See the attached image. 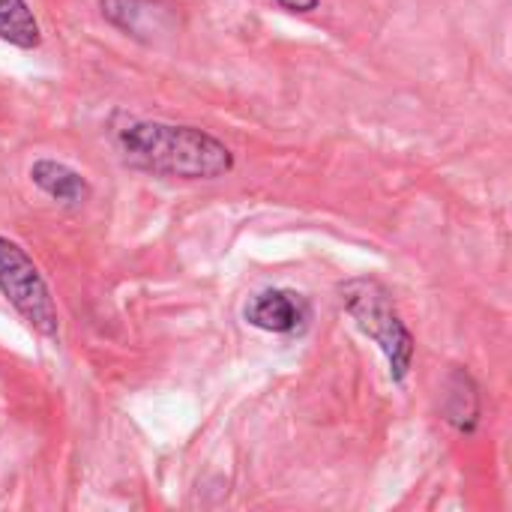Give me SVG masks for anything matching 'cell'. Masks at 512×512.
I'll return each instance as SVG.
<instances>
[{
	"label": "cell",
	"mask_w": 512,
	"mask_h": 512,
	"mask_svg": "<svg viewBox=\"0 0 512 512\" xmlns=\"http://www.w3.org/2000/svg\"><path fill=\"white\" fill-rule=\"evenodd\" d=\"M480 390L474 384V378L465 369H453V375L447 378V393H444V420L462 432V435H474L480 426Z\"/></svg>",
	"instance_id": "obj_6"
},
{
	"label": "cell",
	"mask_w": 512,
	"mask_h": 512,
	"mask_svg": "<svg viewBox=\"0 0 512 512\" xmlns=\"http://www.w3.org/2000/svg\"><path fill=\"white\" fill-rule=\"evenodd\" d=\"M102 15L132 36L159 33L168 21V9L159 0H99Z\"/></svg>",
	"instance_id": "obj_7"
},
{
	"label": "cell",
	"mask_w": 512,
	"mask_h": 512,
	"mask_svg": "<svg viewBox=\"0 0 512 512\" xmlns=\"http://www.w3.org/2000/svg\"><path fill=\"white\" fill-rule=\"evenodd\" d=\"M243 318L261 333L303 336L312 324V303L294 288H267L246 300Z\"/></svg>",
	"instance_id": "obj_4"
},
{
	"label": "cell",
	"mask_w": 512,
	"mask_h": 512,
	"mask_svg": "<svg viewBox=\"0 0 512 512\" xmlns=\"http://www.w3.org/2000/svg\"><path fill=\"white\" fill-rule=\"evenodd\" d=\"M111 141L129 168L165 180H219L234 171V153L198 126L117 117Z\"/></svg>",
	"instance_id": "obj_1"
},
{
	"label": "cell",
	"mask_w": 512,
	"mask_h": 512,
	"mask_svg": "<svg viewBox=\"0 0 512 512\" xmlns=\"http://www.w3.org/2000/svg\"><path fill=\"white\" fill-rule=\"evenodd\" d=\"M276 3L288 12H312V9H318L321 0H276Z\"/></svg>",
	"instance_id": "obj_9"
},
{
	"label": "cell",
	"mask_w": 512,
	"mask_h": 512,
	"mask_svg": "<svg viewBox=\"0 0 512 512\" xmlns=\"http://www.w3.org/2000/svg\"><path fill=\"white\" fill-rule=\"evenodd\" d=\"M0 294L39 336H60V318L48 282L42 279L33 258L6 237H0Z\"/></svg>",
	"instance_id": "obj_3"
},
{
	"label": "cell",
	"mask_w": 512,
	"mask_h": 512,
	"mask_svg": "<svg viewBox=\"0 0 512 512\" xmlns=\"http://www.w3.org/2000/svg\"><path fill=\"white\" fill-rule=\"evenodd\" d=\"M30 180L57 204L81 207L90 198V183L81 171L57 159H36L30 168Z\"/></svg>",
	"instance_id": "obj_5"
},
{
	"label": "cell",
	"mask_w": 512,
	"mask_h": 512,
	"mask_svg": "<svg viewBox=\"0 0 512 512\" xmlns=\"http://www.w3.org/2000/svg\"><path fill=\"white\" fill-rule=\"evenodd\" d=\"M336 294H339L345 315L354 321V327L366 339H372L378 345V351L384 354V360L390 366V378L396 384H402L414 369L417 342H414L408 324L402 321L387 285L372 276H357V279L342 282L336 288Z\"/></svg>",
	"instance_id": "obj_2"
},
{
	"label": "cell",
	"mask_w": 512,
	"mask_h": 512,
	"mask_svg": "<svg viewBox=\"0 0 512 512\" xmlns=\"http://www.w3.org/2000/svg\"><path fill=\"white\" fill-rule=\"evenodd\" d=\"M0 39L15 48H36L42 42L39 21L27 0H0Z\"/></svg>",
	"instance_id": "obj_8"
}]
</instances>
